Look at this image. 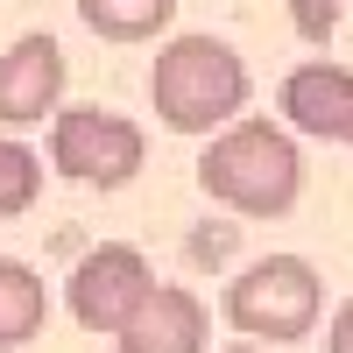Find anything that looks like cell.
Instances as JSON below:
<instances>
[{"label": "cell", "mask_w": 353, "mask_h": 353, "mask_svg": "<svg viewBox=\"0 0 353 353\" xmlns=\"http://www.w3.org/2000/svg\"><path fill=\"white\" fill-rule=\"evenodd\" d=\"M198 191L219 198L241 219H283L297 205V191H304V156L269 121H233L198 156Z\"/></svg>", "instance_id": "obj_1"}, {"label": "cell", "mask_w": 353, "mask_h": 353, "mask_svg": "<svg viewBox=\"0 0 353 353\" xmlns=\"http://www.w3.org/2000/svg\"><path fill=\"white\" fill-rule=\"evenodd\" d=\"M149 99H156V121L170 134H212L226 121H241V106H248V64L219 36H176V43L156 50Z\"/></svg>", "instance_id": "obj_2"}, {"label": "cell", "mask_w": 353, "mask_h": 353, "mask_svg": "<svg viewBox=\"0 0 353 353\" xmlns=\"http://www.w3.org/2000/svg\"><path fill=\"white\" fill-rule=\"evenodd\" d=\"M318 311H325V283L304 254H261L226 283V325L269 346H297L318 325Z\"/></svg>", "instance_id": "obj_3"}, {"label": "cell", "mask_w": 353, "mask_h": 353, "mask_svg": "<svg viewBox=\"0 0 353 353\" xmlns=\"http://www.w3.org/2000/svg\"><path fill=\"white\" fill-rule=\"evenodd\" d=\"M141 156L149 141L128 113H106V106H64L50 121V163L57 176H71L85 191H121L141 176Z\"/></svg>", "instance_id": "obj_4"}, {"label": "cell", "mask_w": 353, "mask_h": 353, "mask_svg": "<svg viewBox=\"0 0 353 353\" xmlns=\"http://www.w3.org/2000/svg\"><path fill=\"white\" fill-rule=\"evenodd\" d=\"M149 290H156L149 254L128 248V241H106V248H92V254L71 269L64 304H71V318H78L85 332H121V325H128V311L149 297Z\"/></svg>", "instance_id": "obj_5"}, {"label": "cell", "mask_w": 353, "mask_h": 353, "mask_svg": "<svg viewBox=\"0 0 353 353\" xmlns=\"http://www.w3.org/2000/svg\"><path fill=\"white\" fill-rule=\"evenodd\" d=\"M57 106H64V50L57 36H21L0 57V128L57 121Z\"/></svg>", "instance_id": "obj_6"}, {"label": "cell", "mask_w": 353, "mask_h": 353, "mask_svg": "<svg viewBox=\"0 0 353 353\" xmlns=\"http://www.w3.org/2000/svg\"><path fill=\"white\" fill-rule=\"evenodd\" d=\"M205 332H212V318H205V304L191 290L156 283L113 339H121V353H205Z\"/></svg>", "instance_id": "obj_7"}, {"label": "cell", "mask_w": 353, "mask_h": 353, "mask_svg": "<svg viewBox=\"0 0 353 353\" xmlns=\"http://www.w3.org/2000/svg\"><path fill=\"white\" fill-rule=\"evenodd\" d=\"M283 121L318 141H353V71L346 64H297L283 78Z\"/></svg>", "instance_id": "obj_8"}, {"label": "cell", "mask_w": 353, "mask_h": 353, "mask_svg": "<svg viewBox=\"0 0 353 353\" xmlns=\"http://www.w3.org/2000/svg\"><path fill=\"white\" fill-rule=\"evenodd\" d=\"M43 318H50L43 276L28 269V261H8V254H0V353H8V346H28V339L43 332Z\"/></svg>", "instance_id": "obj_9"}, {"label": "cell", "mask_w": 353, "mask_h": 353, "mask_svg": "<svg viewBox=\"0 0 353 353\" xmlns=\"http://www.w3.org/2000/svg\"><path fill=\"white\" fill-rule=\"evenodd\" d=\"M176 14V0H78V21L106 43H149L163 36Z\"/></svg>", "instance_id": "obj_10"}, {"label": "cell", "mask_w": 353, "mask_h": 353, "mask_svg": "<svg viewBox=\"0 0 353 353\" xmlns=\"http://www.w3.org/2000/svg\"><path fill=\"white\" fill-rule=\"evenodd\" d=\"M43 198V163L21 141H0V219H21Z\"/></svg>", "instance_id": "obj_11"}, {"label": "cell", "mask_w": 353, "mask_h": 353, "mask_svg": "<svg viewBox=\"0 0 353 353\" xmlns=\"http://www.w3.org/2000/svg\"><path fill=\"white\" fill-rule=\"evenodd\" d=\"M290 8H297V28H304L311 43H325L332 21H339V0H290Z\"/></svg>", "instance_id": "obj_12"}, {"label": "cell", "mask_w": 353, "mask_h": 353, "mask_svg": "<svg viewBox=\"0 0 353 353\" xmlns=\"http://www.w3.org/2000/svg\"><path fill=\"white\" fill-rule=\"evenodd\" d=\"M325 353H353V297L332 311V332H325Z\"/></svg>", "instance_id": "obj_13"}, {"label": "cell", "mask_w": 353, "mask_h": 353, "mask_svg": "<svg viewBox=\"0 0 353 353\" xmlns=\"http://www.w3.org/2000/svg\"><path fill=\"white\" fill-rule=\"evenodd\" d=\"M219 353H269V346H219Z\"/></svg>", "instance_id": "obj_14"}]
</instances>
